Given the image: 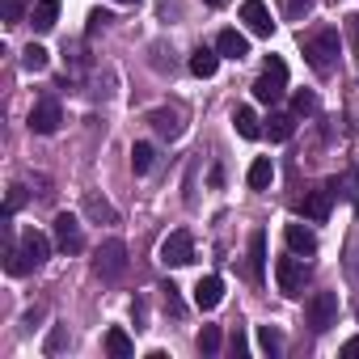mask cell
Listing matches in <instances>:
<instances>
[{"label":"cell","mask_w":359,"mask_h":359,"mask_svg":"<svg viewBox=\"0 0 359 359\" xmlns=\"http://www.w3.org/2000/svg\"><path fill=\"white\" fill-rule=\"evenodd\" d=\"M47 254H51V245H47V237L39 233V229H26L22 237H18V245H9V275H30V271H39L43 262H47Z\"/></svg>","instance_id":"1"},{"label":"cell","mask_w":359,"mask_h":359,"mask_svg":"<svg viewBox=\"0 0 359 359\" xmlns=\"http://www.w3.org/2000/svg\"><path fill=\"white\" fill-rule=\"evenodd\" d=\"M338 51H342V39H338V30H330V26L304 39V60H309V68H313L317 76H330V72L338 68Z\"/></svg>","instance_id":"2"},{"label":"cell","mask_w":359,"mask_h":359,"mask_svg":"<svg viewBox=\"0 0 359 359\" xmlns=\"http://www.w3.org/2000/svg\"><path fill=\"white\" fill-rule=\"evenodd\" d=\"M283 93H287V64H283L279 55H271L266 68H262V76L254 81V97H258L262 106H275Z\"/></svg>","instance_id":"3"},{"label":"cell","mask_w":359,"mask_h":359,"mask_svg":"<svg viewBox=\"0 0 359 359\" xmlns=\"http://www.w3.org/2000/svg\"><path fill=\"white\" fill-rule=\"evenodd\" d=\"M93 271H97V275H102L106 283L123 279V271H127V245H123L118 237L102 241V250H97V258H93Z\"/></svg>","instance_id":"4"},{"label":"cell","mask_w":359,"mask_h":359,"mask_svg":"<svg viewBox=\"0 0 359 359\" xmlns=\"http://www.w3.org/2000/svg\"><path fill=\"white\" fill-rule=\"evenodd\" d=\"M275 279H279V292H283V296H300L304 283H309V266L300 262V254L279 258V262H275Z\"/></svg>","instance_id":"5"},{"label":"cell","mask_w":359,"mask_h":359,"mask_svg":"<svg viewBox=\"0 0 359 359\" xmlns=\"http://www.w3.org/2000/svg\"><path fill=\"white\" fill-rule=\"evenodd\" d=\"M161 262H165V266H187V262H195V237H191L187 229L169 233V237L161 241Z\"/></svg>","instance_id":"6"},{"label":"cell","mask_w":359,"mask_h":359,"mask_svg":"<svg viewBox=\"0 0 359 359\" xmlns=\"http://www.w3.org/2000/svg\"><path fill=\"white\" fill-rule=\"evenodd\" d=\"M309 325H313L317 334H325L330 325H338V296H334V292H317V296L309 300Z\"/></svg>","instance_id":"7"},{"label":"cell","mask_w":359,"mask_h":359,"mask_svg":"<svg viewBox=\"0 0 359 359\" xmlns=\"http://www.w3.org/2000/svg\"><path fill=\"white\" fill-rule=\"evenodd\" d=\"M60 123H64V110H60L55 97H43V102L30 110V131H34V135H55Z\"/></svg>","instance_id":"8"},{"label":"cell","mask_w":359,"mask_h":359,"mask_svg":"<svg viewBox=\"0 0 359 359\" xmlns=\"http://www.w3.org/2000/svg\"><path fill=\"white\" fill-rule=\"evenodd\" d=\"M55 245H60L64 254H81V250H85L81 220H76L72 212H60V216H55Z\"/></svg>","instance_id":"9"},{"label":"cell","mask_w":359,"mask_h":359,"mask_svg":"<svg viewBox=\"0 0 359 359\" xmlns=\"http://www.w3.org/2000/svg\"><path fill=\"white\" fill-rule=\"evenodd\" d=\"M241 22H245L250 34H258V39H271V34H275V22H271L266 0H245V5H241Z\"/></svg>","instance_id":"10"},{"label":"cell","mask_w":359,"mask_h":359,"mask_svg":"<svg viewBox=\"0 0 359 359\" xmlns=\"http://www.w3.org/2000/svg\"><path fill=\"white\" fill-rule=\"evenodd\" d=\"M330 203H334V191H330V187H317V191H309V195H304L300 212H304V220L325 224V220H330Z\"/></svg>","instance_id":"11"},{"label":"cell","mask_w":359,"mask_h":359,"mask_svg":"<svg viewBox=\"0 0 359 359\" xmlns=\"http://www.w3.org/2000/svg\"><path fill=\"white\" fill-rule=\"evenodd\" d=\"M148 123H152V131L165 135V140H177V135H182V110H177V106H161V110H152Z\"/></svg>","instance_id":"12"},{"label":"cell","mask_w":359,"mask_h":359,"mask_svg":"<svg viewBox=\"0 0 359 359\" xmlns=\"http://www.w3.org/2000/svg\"><path fill=\"white\" fill-rule=\"evenodd\" d=\"M220 300H224V279H220V275H203V279L195 283V309L212 313Z\"/></svg>","instance_id":"13"},{"label":"cell","mask_w":359,"mask_h":359,"mask_svg":"<svg viewBox=\"0 0 359 359\" xmlns=\"http://www.w3.org/2000/svg\"><path fill=\"white\" fill-rule=\"evenodd\" d=\"M283 241H287V250L300 254V258H313V254H317V237H313V229H304V224H287V229H283Z\"/></svg>","instance_id":"14"},{"label":"cell","mask_w":359,"mask_h":359,"mask_svg":"<svg viewBox=\"0 0 359 359\" xmlns=\"http://www.w3.org/2000/svg\"><path fill=\"white\" fill-rule=\"evenodd\" d=\"M216 51H220L224 60H245V55H250V39L237 34V30H220V34H216Z\"/></svg>","instance_id":"15"},{"label":"cell","mask_w":359,"mask_h":359,"mask_svg":"<svg viewBox=\"0 0 359 359\" xmlns=\"http://www.w3.org/2000/svg\"><path fill=\"white\" fill-rule=\"evenodd\" d=\"M250 279L254 283L266 279V233H254L250 237Z\"/></svg>","instance_id":"16"},{"label":"cell","mask_w":359,"mask_h":359,"mask_svg":"<svg viewBox=\"0 0 359 359\" xmlns=\"http://www.w3.org/2000/svg\"><path fill=\"white\" fill-rule=\"evenodd\" d=\"M55 18H60V0H39V5L30 9V26H34L39 34L55 30Z\"/></svg>","instance_id":"17"},{"label":"cell","mask_w":359,"mask_h":359,"mask_svg":"<svg viewBox=\"0 0 359 359\" xmlns=\"http://www.w3.org/2000/svg\"><path fill=\"white\" fill-rule=\"evenodd\" d=\"M245 182H250V191H266V187L275 182V165H271V156H258V161L250 165Z\"/></svg>","instance_id":"18"},{"label":"cell","mask_w":359,"mask_h":359,"mask_svg":"<svg viewBox=\"0 0 359 359\" xmlns=\"http://www.w3.org/2000/svg\"><path fill=\"white\" fill-rule=\"evenodd\" d=\"M258 123H262V118H258L250 106H237V110H233V127H237V135H241V140H258V135H262V127H258Z\"/></svg>","instance_id":"19"},{"label":"cell","mask_w":359,"mask_h":359,"mask_svg":"<svg viewBox=\"0 0 359 359\" xmlns=\"http://www.w3.org/2000/svg\"><path fill=\"white\" fill-rule=\"evenodd\" d=\"M216 68H220V51H212V47H199L195 55H191V72L195 76H216Z\"/></svg>","instance_id":"20"},{"label":"cell","mask_w":359,"mask_h":359,"mask_svg":"<svg viewBox=\"0 0 359 359\" xmlns=\"http://www.w3.org/2000/svg\"><path fill=\"white\" fill-rule=\"evenodd\" d=\"M106 355H114V359H131L135 355V342L127 338V330H106Z\"/></svg>","instance_id":"21"},{"label":"cell","mask_w":359,"mask_h":359,"mask_svg":"<svg viewBox=\"0 0 359 359\" xmlns=\"http://www.w3.org/2000/svg\"><path fill=\"white\" fill-rule=\"evenodd\" d=\"M292 131H296V118H292V114H271V118H266V135H271L275 144L292 140Z\"/></svg>","instance_id":"22"},{"label":"cell","mask_w":359,"mask_h":359,"mask_svg":"<svg viewBox=\"0 0 359 359\" xmlns=\"http://www.w3.org/2000/svg\"><path fill=\"white\" fill-rule=\"evenodd\" d=\"M325 187L334 191V199H355V187H359V173H355V169H346L342 177H330Z\"/></svg>","instance_id":"23"},{"label":"cell","mask_w":359,"mask_h":359,"mask_svg":"<svg viewBox=\"0 0 359 359\" xmlns=\"http://www.w3.org/2000/svg\"><path fill=\"white\" fill-rule=\"evenodd\" d=\"M47 64H51V51H47V47H39V43H30V47L22 51V68H26V72H43Z\"/></svg>","instance_id":"24"},{"label":"cell","mask_w":359,"mask_h":359,"mask_svg":"<svg viewBox=\"0 0 359 359\" xmlns=\"http://www.w3.org/2000/svg\"><path fill=\"white\" fill-rule=\"evenodd\" d=\"M258 346H262V351L275 359V355L283 351V334H279L275 325H258Z\"/></svg>","instance_id":"25"},{"label":"cell","mask_w":359,"mask_h":359,"mask_svg":"<svg viewBox=\"0 0 359 359\" xmlns=\"http://www.w3.org/2000/svg\"><path fill=\"white\" fill-rule=\"evenodd\" d=\"M195 346H199L203 355H216V351H220V325H203L199 338H195Z\"/></svg>","instance_id":"26"},{"label":"cell","mask_w":359,"mask_h":359,"mask_svg":"<svg viewBox=\"0 0 359 359\" xmlns=\"http://www.w3.org/2000/svg\"><path fill=\"white\" fill-rule=\"evenodd\" d=\"M152 156H156L152 144H135V148H131V169H135V173H148V169H152Z\"/></svg>","instance_id":"27"},{"label":"cell","mask_w":359,"mask_h":359,"mask_svg":"<svg viewBox=\"0 0 359 359\" xmlns=\"http://www.w3.org/2000/svg\"><path fill=\"white\" fill-rule=\"evenodd\" d=\"M30 9V0H5V9H0V18H5V26H18Z\"/></svg>","instance_id":"28"},{"label":"cell","mask_w":359,"mask_h":359,"mask_svg":"<svg viewBox=\"0 0 359 359\" xmlns=\"http://www.w3.org/2000/svg\"><path fill=\"white\" fill-rule=\"evenodd\" d=\"M161 300H165V313H173V317H182V313H187V304H182V296H177V287H173V283H165V287H161Z\"/></svg>","instance_id":"29"},{"label":"cell","mask_w":359,"mask_h":359,"mask_svg":"<svg viewBox=\"0 0 359 359\" xmlns=\"http://www.w3.org/2000/svg\"><path fill=\"white\" fill-rule=\"evenodd\" d=\"M85 212H89L93 220H114V208H110L106 199H97V195H89V199H85Z\"/></svg>","instance_id":"30"},{"label":"cell","mask_w":359,"mask_h":359,"mask_svg":"<svg viewBox=\"0 0 359 359\" xmlns=\"http://www.w3.org/2000/svg\"><path fill=\"white\" fill-rule=\"evenodd\" d=\"M309 9H313V0H283V13H287L292 22H300Z\"/></svg>","instance_id":"31"},{"label":"cell","mask_w":359,"mask_h":359,"mask_svg":"<svg viewBox=\"0 0 359 359\" xmlns=\"http://www.w3.org/2000/svg\"><path fill=\"white\" fill-rule=\"evenodd\" d=\"M292 106H296V114H313V110H317V97H313L309 89H300V93L292 97Z\"/></svg>","instance_id":"32"},{"label":"cell","mask_w":359,"mask_h":359,"mask_svg":"<svg viewBox=\"0 0 359 359\" xmlns=\"http://www.w3.org/2000/svg\"><path fill=\"white\" fill-rule=\"evenodd\" d=\"M346 39H351V47H355V60H359V13L346 18Z\"/></svg>","instance_id":"33"},{"label":"cell","mask_w":359,"mask_h":359,"mask_svg":"<svg viewBox=\"0 0 359 359\" xmlns=\"http://www.w3.org/2000/svg\"><path fill=\"white\" fill-rule=\"evenodd\" d=\"M60 346H64V325H55V330H51V338H47V346H43V351H47V355H55Z\"/></svg>","instance_id":"34"},{"label":"cell","mask_w":359,"mask_h":359,"mask_svg":"<svg viewBox=\"0 0 359 359\" xmlns=\"http://www.w3.org/2000/svg\"><path fill=\"white\" fill-rule=\"evenodd\" d=\"M106 22H110V13H89V39H93L97 30H106Z\"/></svg>","instance_id":"35"},{"label":"cell","mask_w":359,"mask_h":359,"mask_svg":"<svg viewBox=\"0 0 359 359\" xmlns=\"http://www.w3.org/2000/svg\"><path fill=\"white\" fill-rule=\"evenodd\" d=\"M342 355H346V359H355V355H359V334H355V338H346V342H342Z\"/></svg>","instance_id":"36"},{"label":"cell","mask_w":359,"mask_h":359,"mask_svg":"<svg viewBox=\"0 0 359 359\" xmlns=\"http://www.w3.org/2000/svg\"><path fill=\"white\" fill-rule=\"evenodd\" d=\"M18 208H22V187H13V191H9V216H13Z\"/></svg>","instance_id":"37"},{"label":"cell","mask_w":359,"mask_h":359,"mask_svg":"<svg viewBox=\"0 0 359 359\" xmlns=\"http://www.w3.org/2000/svg\"><path fill=\"white\" fill-rule=\"evenodd\" d=\"M131 313H135V330H144V300H131Z\"/></svg>","instance_id":"38"},{"label":"cell","mask_w":359,"mask_h":359,"mask_svg":"<svg viewBox=\"0 0 359 359\" xmlns=\"http://www.w3.org/2000/svg\"><path fill=\"white\" fill-rule=\"evenodd\" d=\"M233 355H245V338H241V330L233 334Z\"/></svg>","instance_id":"39"},{"label":"cell","mask_w":359,"mask_h":359,"mask_svg":"<svg viewBox=\"0 0 359 359\" xmlns=\"http://www.w3.org/2000/svg\"><path fill=\"white\" fill-rule=\"evenodd\" d=\"M203 5H212V9H216V5H224V0H203Z\"/></svg>","instance_id":"40"},{"label":"cell","mask_w":359,"mask_h":359,"mask_svg":"<svg viewBox=\"0 0 359 359\" xmlns=\"http://www.w3.org/2000/svg\"><path fill=\"white\" fill-rule=\"evenodd\" d=\"M118 5H135V0H118Z\"/></svg>","instance_id":"41"}]
</instances>
